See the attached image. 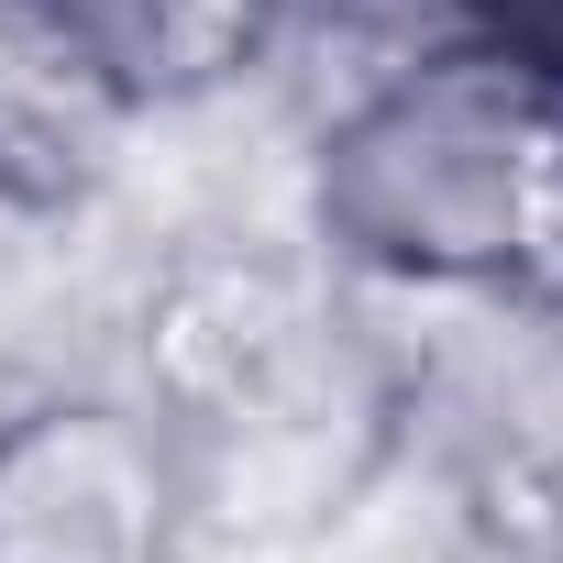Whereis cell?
Here are the masks:
<instances>
[{
  "label": "cell",
  "mask_w": 563,
  "mask_h": 563,
  "mask_svg": "<svg viewBox=\"0 0 563 563\" xmlns=\"http://www.w3.org/2000/svg\"><path fill=\"white\" fill-rule=\"evenodd\" d=\"M321 221L409 288H563V78L497 45L387 67L321 144Z\"/></svg>",
  "instance_id": "1"
},
{
  "label": "cell",
  "mask_w": 563,
  "mask_h": 563,
  "mask_svg": "<svg viewBox=\"0 0 563 563\" xmlns=\"http://www.w3.org/2000/svg\"><path fill=\"white\" fill-rule=\"evenodd\" d=\"M0 563H166V464L111 409L0 420Z\"/></svg>",
  "instance_id": "2"
}]
</instances>
